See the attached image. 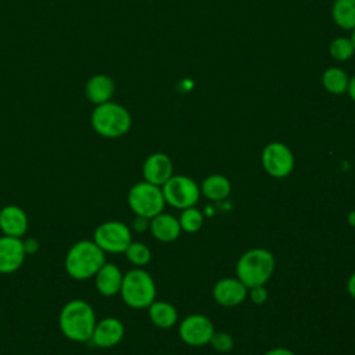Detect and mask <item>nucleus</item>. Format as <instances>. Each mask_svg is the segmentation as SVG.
<instances>
[{
    "mask_svg": "<svg viewBox=\"0 0 355 355\" xmlns=\"http://www.w3.org/2000/svg\"><path fill=\"white\" fill-rule=\"evenodd\" d=\"M261 162L266 173L276 179L288 176L294 169V155L291 150L279 141L269 143L262 150Z\"/></svg>",
    "mask_w": 355,
    "mask_h": 355,
    "instance_id": "nucleus-9",
    "label": "nucleus"
},
{
    "mask_svg": "<svg viewBox=\"0 0 355 355\" xmlns=\"http://www.w3.org/2000/svg\"><path fill=\"white\" fill-rule=\"evenodd\" d=\"M25 250L22 239L11 236H0V273L10 275L17 272L25 261Z\"/></svg>",
    "mask_w": 355,
    "mask_h": 355,
    "instance_id": "nucleus-11",
    "label": "nucleus"
},
{
    "mask_svg": "<svg viewBox=\"0 0 355 355\" xmlns=\"http://www.w3.org/2000/svg\"><path fill=\"white\" fill-rule=\"evenodd\" d=\"M123 254L126 255L128 261L137 268H143L151 261L150 248L140 241H130Z\"/></svg>",
    "mask_w": 355,
    "mask_h": 355,
    "instance_id": "nucleus-24",
    "label": "nucleus"
},
{
    "mask_svg": "<svg viewBox=\"0 0 355 355\" xmlns=\"http://www.w3.org/2000/svg\"><path fill=\"white\" fill-rule=\"evenodd\" d=\"M347 222H348L352 227H355V211H351V212L348 214V216H347Z\"/></svg>",
    "mask_w": 355,
    "mask_h": 355,
    "instance_id": "nucleus-33",
    "label": "nucleus"
},
{
    "mask_svg": "<svg viewBox=\"0 0 355 355\" xmlns=\"http://www.w3.org/2000/svg\"><path fill=\"white\" fill-rule=\"evenodd\" d=\"M147 309L151 323L159 329H169L178 320V311L171 302L154 301Z\"/></svg>",
    "mask_w": 355,
    "mask_h": 355,
    "instance_id": "nucleus-20",
    "label": "nucleus"
},
{
    "mask_svg": "<svg viewBox=\"0 0 355 355\" xmlns=\"http://www.w3.org/2000/svg\"><path fill=\"white\" fill-rule=\"evenodd\" d=\"M322 80H323V86L329 92L336 94H341L347 92L348 82H349L347 73L338 68H329L327 71H324Z\"/></svg>",
    "mask_w": 355,
    "mask_h": 355,
    "instance_id": "nucleus-22",
    "label": "nucleus"
},
{
    "mask_svg": "<svg viewBox=\"0 0 355 355\" xmlns=\"http://www.w3.org/2000/svg\"><path fill=\"white\" fill-rule=\"evenodd\" d=\"M26 212L18 205H4L0 209V230L4 236L22 239L28 230Z\"/></svg>",
    "mask_w": 355,
    "mask_h": 355,
    "instance_id": "nucleus-14",
    "label": "nucleus"
},
{
    "mask_svg": "<svg viewBox=\"0 0 355 355\" xmlns=\"http://www.w3.org/2000/svg\"><path fill=\"white\" fill-rule=\"evenodd\" d=\"M148 226H150V219H147V218H144V216L136 215L135 219L132 220V226H130V227H132L135 232L143 233V232H146V230L148 229Z\"/></svg>",
    "mask_w": 355,
    "mask_h": 355,
    "instance_id": "nucleus-28",
    "label": "nucleus"
},
{
    "mask_svg": "<svg viewBox=\"0 0 355 355\" xmlns=\"http://www.w3.org/2000/svg\"><path fill=\"white\" fill-rule=\"evenodd\" d=\"M347 90H348L351 98L355 101V76L348 82V89Z\"/></svg>",
    "mask_w": 355,
    "mask_h": 355,
    "instance_id": "nucleus-32",
    "label": "nucleus"
},
{
    "mask_svg": "<svg viewBox=\"0 0 355 355\" xmlns=\"http://www.w3.org/2000/svg\"><path fill=\"white\" fill-rule=\"evenodd\" d=\"M93 241L105 254H122L132 241V232L123 222L107 220L94 229Z\"/></svg>",
    "mask_w": 355,
    "mask_h": 355,
    "instance_id": "nucleus-8",
    "label": "nucleus"
},
{
    "mask_svg": "<svg viewBox=\"0 0 355 355\" xmlns=\"http://www.w3.org/2000/svg\"><path fill=\"white\" fill-rule=\"evenodd\" d=\"M97 323L93 306L85 300L68 301L60 312L58 326L65 338L75 343H86L92 338Z\"/></svg>",
    "mask_w": 355,
    "mask_h": 355,
    "instance_id": "nucleus-1",
    "label": "nucleus"
},
{
    "mask_svg": "<svg viewBox=\"0 0 355 355\" xmlns=\"http://www.w3.org/2000/svg\"><path fill=\"white\" fill-rule=\"evenodd\" d=\"M351 42H352V44H354V49H355V31H354V33H352V39H351Z\"/></svg>",
    "mask_w": 355,
    "mask_h": 355,
    "instance_id": "nucleus-34",
    "label": "nucleus"
},
{
    "mask_svg": "<svg viewBox=\"0 0 355 355\" xmlns=\"http://www.w3.org/2000/svg\"><path fill=\"white\" fill-rule=\"evenodd\" d=\"M250 290V298L255 305H262L268 300V290L265 286H255L248 288Z\"/></svg>",
    "mask_w": 355,
    "mask_h": 355,
    "instance_id": "nucleus-27",
    "label": "nucleus"
},
{
    "mask_svg": "<svg viewBox=\"0 0 355 355\" xmlns=\"http://www.w3.org/2000/svg\"><path fill=\"white\" fill-rule=\"evenodd\" d=\"M347 290H348L349 295H351L352 298H355V272L349 276V279H348V282H347Z\"/></svg>",
    "mask_w": 355,
    "mask_h": 355,
    "instance_id": "nucleus-31",
    "label": "nucleus"
},
{
    "mask_svg": "<svg viewBox=\"0 0 355 355\" xmlns=\"http://www.w3.org/2000/svg\"><path fill=\"white\" fill-rule=\"evenodd\" d=\"M85 93L87 100L96 105L107 103L114 94V80L108 75H93L86 83Z\"/></svg>",
    "mask_w": 355,
    "mask_h": 355,
    "instance_id": "nucleus-18",
    "label": "nucleus"
},
{
    "mask_svg": "<svg viewBox=\"0 0 355 355\" xmlns=\"http://www.w3.org/2000/svg\"><path fill=\"white\" fill-rule=\"evenodd\" d=\"M119 294L128 306L144 309L155 301L157 287L147 270L136 268L123 275Z\"/></svg>",
    "mask_w": 355,
    "mask_h": 355,
    "instance_id": "nucleus-4",
    "label": "nucleus"
},
{
    "mask_svg": "<svg viewBox=\"0 0 355 355\" xmlns=\"http://www.w3.org/2000/svg\"><path fill=\"white\" fill-rule=\"evenodd\" d=\"M230 190H232L230 180L226 176L219 173L209 175L208 178H205L200 187L201 194L211 201H222L227 198L230 194Z\"/></svg>",
    "mask_w": 355,
    "mask_h": 355,
    "instance_id": "nucleus-19",
    "label": "nucleus"
},
{
    "mask_svg": "<svg viewBox=\"0 0 355 355\" xmlns=\"http://www.w3.org/2000/svg\"><path fill=\"white\" fill-rule=\"evenodd\" d=\"M123 334V323L118 318L107 316L96 323L90 340L98 348H111L122 341Z\"/></svg>",
    "mask_w": 355,
    "mask_h": 355,
    "instance_id": "nucleus-13",
    "label": "nucleus"
},
{
    "mask_svg": "<svg viewBox=\"0 0 355 355\" xmlns=\"http://www.w3.org/2000/svg\"><path fill=\"white\" fill-rule=\"evenodd\" d=\"M105 263V252L93 240L76 241L65 255V270L75 280L94 277Z\"/></svg>",
    "mask_w": 355,
    "mask_h": 355,
    "instance_id": "nucleus-2",
    "label": "nucleus"
},
{
    "mask_svg": "<svg viewBox=\"0 0 355 355\" xmlns=\"http://www.w3.org/2000/svg\"><path fill=\"white\" fill-rule=\"evenodd\" d=\"M354 51H355L354 44L347 37H338V39L333 40L330 44V54L333 55V58H336L338 61L348 60L354 54Z\"/></svg>",
    "mask_w": 355,
    "mask_h": 355,
    "instance_id": "nucleus-25",
    "label": "nucleus"
},
{
    "mask_svg": "<svg viewBox=\"0 0 355 355\" xmlns=\"http://www.w3.org/2000/svg\"><path fill=\"white\" fill-rule=\"evenodd\" d=\"M179 337L183 343L193 347H201L209 343L215 333L214 323L209 318L201 313L186 316L179 324Z\"/></svg>",
    "mask_w": 355,
    "mask_h": 355,
    "instance_id": "nucleus-10",
    "label": "nucleus"
},
{
    "mask_svg": "<svg viewBox=\"0 0 355 355\" xmlns=\"http://www.w3.org/2000/svg\"><path fill=\"white\" fill-rule=\"evenodd\" d=\"M275 270V257L265 248L245 251L237 261L236 275L247 288L265 286Z\"/></svg>",
    "mask_w": 355,
    "mask_h": 355,
    "instance_id": "nucleus-3",
    "label": "nucleus"
},
{
    "mask_svg": "<svg viewBox=\"0 0 355 355\" xmlns=\"http://www.w3.org/2000/svg\"><path fill=\"white\" fill-rule=\"evenodd\" d=\"M334 22L344 29H355V0H336L333 6Z\"/></svg>",
    "mask_w": 355,
    "mask_h": 355,
    "instance_id": "nucleus-21",
    "label": "nucleus"
},
{
    "mask_svg": "<svg viewBox=\"0 0 355 355\" xmlns=\"http://www.w3.org/2000/svg\"><path fill=\"white\" fill-rule=\"evenodd\" d=\"M22 245H24V250H25V254L26 255H31V254H36L40 244L37 241V239L35 237H26L22 240Z\"/></svg>",
    "mask_w": 355,
    "mask_h": 355,
    "instance_id": "nucleus-29",
    "label": "nucleus"
},
{
    "mask_svg": "<svg viewBox=\"0 0 355 355\" xmlns=\"http://www.w3.org/2000/svg\"><path fill=\"white\" fill-rule=\"evenodd\" d=\"M165 198L159 186L151 184L146 180L135 183L128 193V205L135 215L147 219L161 214L165 207Z\"/></svg>",
    "mask_w": 355,
    "mask_h": 355,
    "instance_id": "nucleus-6",
    "label": "nucleus"
},
{
    "mask_svg": "<svg viewBox=\"0 0 355 355\" xmlns=\"http://www.w3.org/2000/svg\"><path fill=\"white\" fill-rule=\"evenodd\" d=\"M214 300L222 306H237L248 295V288L237 277H223L212 288Z\"/></svg>",
    "mask_w": 355,
    "mask_h": 355,
    "instance_id": "nucleus-12",
    "label": "nucleus"
},
{
    "mask_svg": "<svg viewBox=\"0 0 355 355\" xmlns=\"http://www.w3.org/2000/svg\"><path fill=\"white\" fill-rule=\"evenodd\" d=\"M151 234L162 243H171L175 241L180 236V223L179 219L172 216L171 214L161 212L150 219L148 226Z\"/></svg>",
    "mask_w": 355,
    "mask_h": 355,
    "instance_id": "nucleus-17",
    "label": "nucleus"
},
{
    "mask_svg": "<svg viewBox=\"0 0 355 355\" xmlns=\"http://www.w3.org/2000/svg\"><path fill=\"white\" fill-rule=\"evenodd\" d=\"M173 175V164L166 154H151L143 164V178L146 182L162 186Z\"/></svg>",
    "mask_w": 355,
    "mask_h": 355,
    "instance_id": "nucleus-15",
    "label": "nucleus"
},
{
    "mask_svg": "<svg viewBox=\"0 0 355 355\" xmlns=\"http://www.w3.org/2000/svg\"><path fill=\"white\" fill-rule=\"evenodd\" d=\"M178 219L180 223V229L187 233L198 232L204 223V215L196 207H189L182 209V214Z\"/></svg>",
    "mask_w": 355,
    "mask_h": 355,
    "instance_id": "nucleus-23",
    "label": "nucleus"
},
{
    "mask_svg": "<svg viewBox=\"0 0 355 355\" xmlns=\"http://www.w3.org/2000/svg\"><path fill=\"white\" fill-rule=\"evenodd\" d=\"M132 118L128 110L116 103H103L92 112V126L103 137H121L130 129Z\"/></svg>",
    "mask_w": 355,
    "mask_h": 355,
    "instance_id": "nucleus-5",
    "label": "nucleus"
},
{
    "mask_svg": "<svg viewBox=\"0 0 355 355\" xmlns=\"http://www.w3.org/2000/svg\"><path fill=\"white\" fill-rule=\"evenodd\" d=\"M208 344H211L212 348L218 352H229L234 347V341L232 336L225 331H215Z\"/></svg>",
    "mask_w": 355,
    "mask_h": 355,
    "instance_id": "nucleus-26",
    "label": "nucleus"
},
{
    "mask_svg": "<svg viewBox=\"0 0 355 355\" xmlns=\"http://www.w3.org/2000/svg\"><path fill=\"white\" fill-rule=\"evenodd\" d=\"M123 275L115 263L105 262L94 275L96 290L104 297H114L119 294Z\"/></svg>",
    "mask_w": 355,
    "mask_h": 355,
    "instance_id": "nucleus-16",
    "label": "nucleus"
},
{
    "mask_svg": "<svg viewBox=\"0 0 355 355\" xmlns=\"http://www.w3.org/2000/svg\"><path fill=\"white\" fill-rule=\"evenodd\" d=\"M165 202L178 209L194 207L200 200V187L189 176L172 175L161 186Z\"/></svg>",
    "mask_w": 355,
    "mask_h": 355,
    "instance_id": "nucleus-7",
    "label": "nucleus"
},
{
    "mask_svg": "<svg viewBox=\"0 0 355 355\" xmlns=\"http://www.w3.org/2000/svg\"><path fill=\"white\" fill-rule=\"evenodd\" d=\"M263 355H294V352L290 351V349H287V348L277 347V348H272V349L266 351Z\"/></svg>",
    "mask_w": 355,
    "mask_h": 355,
    "instance_id": "nucleus-30",
    "label": "nucleus"
}]
</instances>
